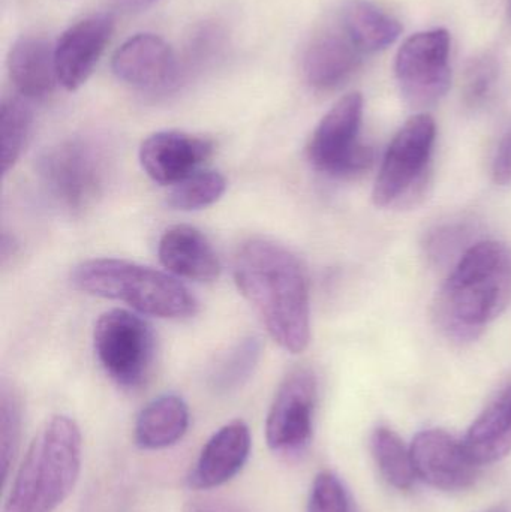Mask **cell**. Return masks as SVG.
Returning a JSON list of instances; mask_svg holds the SVG:
<instances>
[{"instance_id": "277c9868", "label": "cell", "mask_w": 511, "mask_h": 512, "mask_svg": "<svg viewBox=\"0 0 511 512\" xmlns=\"http://www.w3.org/2000/svg\"><path fill=\"white\" fill-rule=\"evenodd\" d=\"M71 280L81 292L122 301L156 318H191L198 310L194 295L170 274L123 259L81 262L72 271Z\"/></svg>"}, {"instance_id": "9a60e30c", "label": "cell", "mask_w": 511, "mask_h": 512, "mask_svg": "<svg viewBox=\"0 0 511 512\" xmlns=\"http://www.w3.org/2000/svg\"><path fill=\"white\" fill-rule=\"evenodd\" d=\"M251 448V430L245 421L225 424L206 442L186 477L189 489L212 490L224 486L245 468Z\"/></svg>"}, {"instance_id": "d4e9b609", "label": "cell", "mask_w": 511, "mask_h": 512, "mask_svg": "<svg viewBox=\"0 0 511 512\" xmlns=\"http://www.w3.org/2000/svg\"><path fill=\"white\" fill-rule=\"evenodd\" d=\"M227 180L218 171L200 170L171 186L168 206L182 212L206 209L224 197Z\"/></svg>"}, {"instance_id": "f1b7e54d", "label": "cell", "mask_w": 511, "mask_h": 512, "mask_svg": "<svg viewBox=\"0 0 511 512\" xmlns=\"http://www.w3.org/2000/svg\"><path fill=\"white\" fill-rule=\"evenodd\" d=\"M225 32L218 24H204L197 32L191 36V42L188 45V54H186V68L192 66H201L213 60L218 56L219 51L224 47ZM183 66V72H185Z\"/></svg>"}, {"instance_id": "d6986e66", "label": "cell", "mask_w": 511, "mask_h": 512, "mask_svg": "<svg viewBox=\"0 0 511 512\" xmlns=\"http://www.w3.org/2000/svg\"><path fill=\"white\" fill-rule=\"evenodd\" d=\"M468 456L482 468L506 459L511 453V384L483 409L465 435Z\"/></svg>"}, {"instance_id": "ba28073f", "label": "cell", "mask_w": 511, "mask_h": 512, "mask_svg": "<svg viewBox=\"0 0 511 512\" xmlns=\"http://www.w3.org/2000/svg\"><path fill=\"white\" fill-rule=\"evenodd\" d=\"M363 98L350 93L339 99L318 123L309 140V162L315 170L333 177H354L374 164V150L360 143Z\"/></svg>"}, {"instance_id": "9c48e42d", "label": "cell", "mask_w": 511, "mask_h": 512, "mask_svg": "<svg viewBox=\"0 0 511 512\" xmlns=\"http://www.w3.org/2000/svg\"><path fill=\"white\" fill-rule=\"evenodd\" d=\"M395 72L408 104L423 108L440 102L452 84L449 32L434 29L410 36L399 48Z\"/></svg>"}, {"instance_id": "4dcf8cb0", "label": "cell", "mask_w": 511, "mask_h": 512, "mask_svg": "<svg viewBox=\"0 0 511 512\" xmlns=\"http://www.w3.org/2000/svg\"><path fill=\"white\" fill-rule=\"evenodd\" d=\"M492 177L500 186L511 183V128L501 138L492 161Z\"/></svg>"}, {"instance_id": "7a4b0ae2", "label": "cell", "mask_w": 511, "mask_h": 512, "mask_svg": "<svg viewBox=\"0 0 511 512\" xmlns=\"http://www.w3.org/2000/svg\"><path fill=\"white\" fill-rule=\"evenodd\" d=\"M511 303V251L483 240L459 256L437 304L438 322L459 342L474 340Z\"/></svg>"}, {"instance_id": "7402d4cb", "label": "cell", "mask_w": 511, "mask_h": 512, "mask_svg": "<svg viewBox=\"0 0 511 512\" xmlns=\"http://www.w3.org/2000/svg\"><path fill=\"white\" fill-rule=\"evenodd\" d=\"M372 454L384 480L398 490H410L416 483L410 448L389 427H378L371 439Z\"/></svg>"}, {"instance_id": "44dd1931", "label": "cell", "mask_w": 511, "mask_h": 512, "mask_svg": "<svg viewBox=\"0 0 511 512\" xmlns=\"http://www.w3.org/2000/svg\"><path fill=\"white\" fill-rule=\"evenodd\" d=\"M342 30L362 53L386 50L399 38L401 23L374 3L357 0L345 8Z\"/></svg>"}, {"instance_id": "cb8c5ba5", "label": "cell", "mask_w": 511, "mask_h": 512, "mask_svg": "<svg viewBox=\"0 0 511 512\" xmlns=\"http://www.w3.org/2000/svg\"><path fill=\"white\" fill-rule=\"evenodd\" d=\"M261 358V342L248 337L230 349L216 364L210 385L219 394H230L242 388L254 375Z\"/></svg>"}, {"instance_id": "4fadbf2b", "label": "cell", "mask_w": 511, "mask_h": 512, "mask_svg": "<svg viewBox=\"0 0 511 512\" xmlns=\"http://www.w3.org/2000/svg\"><path fill=\"white\" fill-rule=\"evenodd\" d=\"M114 32L110 14H93L65 30L54 45L57 78L69 92L80 89L95 71Z\"/></svg>"}, {"instance_id": "8fae6325", "label": "cell", "mask_w": 511, "mask_h": 512, "mask_svg": "<svg viewBox=\"0 0 511 512\" xmlns=\"http://www.w3.org/2000/svg\"><path fill=\"white\" fill-rule=\"evenodd\" d=\"M111 69L122 83L150 93L177 89L185 77L173 48L153 33H138L123 42L114 53Z\"/></svg>"}, {"instance_id": "7c38bea8", "label": "cell", "mask_w": 511, "mask_h": 512, "mask_svg": "<svg viewBox=\"0 0 511 512\" xmlns=\"http://www.w3.org/2000/svg\"><path fill=\"white\" fill-rule=\"evenodd\" d=\"M417 480L443 492H464L479 478L480 466L462 441L441 429L417 433L410 447Z\"/></svg>"}, {"instance_id": "603a6c76", "label": "cell", "mask_w": 511, "mask_h": 512, "mask_svg": "<svg viewBox=\"0 0 511 512\" xmlns=\"http://www.w3.org/2000/svg\"><path fill=\"white\" fill-rule=\"evenodd\" d=\"M33 111L29 99L11 96L0 107V137H2V171L8 173L23 153L32 129Z\"/></svg>"}, {"instance_id": "f546056e", "label": "cell", "mask_w": 511, "mask_h": 512, "mask_svg": "<svg viewBox=\"0 0 511 512\" xmlns=\"http://www.w3.org/2000/svg\"><path fill=\"white\" fill-rule=\"evenodd\" d=\"M468 230L462 224H447L431 231L426 240L428 254L435 261H443L461 249L462 243L467 239Z\"/></svg>"}, {"instance_id": "836d02e7", "label": "cell", "mask_w": 511, "mask_h": 512, "mask_svg": "<svg viewBox=\"0 0 511 512\" xmlns=\"http://www.w3.org/2000/svg\"><path fill=\"white\" fill-rule=\"evenodd\" d=\"M488 512H507L504 510V508H494V510L488 511Z\"/></svg>"}, {"instance_id": "e0dca14e", "label": "cell", "mask_w": 511, "mask_h": 512, "mask_svg": "<svg viewBox=\"0 0 511 512\" xmlns=\"http://www.w3.org/2000/svg\"><path fill=\"white\" fill-rule=\"evenodd\" d=\"M8 72L18 95L29 101L47 99L59 84L54 45L41 36H23L8 54Z\"/></svg>"}, {"instance_id": "8992f818", "label": "cell", "mask_w": 511, "mask_h": 512, "mask_svg": "<svg viewBox=\"0 0 511 512\" xmlns=\"http://www.w3.org/2000/svg\"><path fill=\"white\" fill-rule=\"evenodd\" d=\"M437 140V125L429 114L411 117L387 147L375 179L372 198L378 207L401 206L425 185Z\"/></svg>"}, {"instance_id": "d6a6232c", "label": "cell", "mask_w": 511, "mask_h": 512, "mask_svg": "<svg viewBox=\"0 0 511 512\" xmlns=\"http://www.w3.org/2000/svg\"><path fill=\"white\" fill-rule=\"evenodd\" d=\"M119 8L128 12H141L152 8L159 0H114Z\"/></svg>"}, {"instance_id": "52a82bcc", "label": "cell", "mask_w": 511, "mask_h": 512, "mask_svg": "<svg viewBox=\"0 0 511 512\" xmlns=\"http://www.w3.org/2000/svg\"><path fill=\"white\" fill-rule=\"evenodd\" d=\"M93 346L102 369L120 387L134 390L149 378L156 340L152 327L140 316L108 310L96 322Z\"/></svg>"}, {"instance_id": "5bb4252c", "label": "cell", "mask_w": 511, "mask_h": 512, "mask_svg": "<svg viewBox=\"0 0 511 512\" xmlns=\"http://www.w3.org/2000/svg\"><path fill=\"white\" fill-rule=\"evenodd\" d=\"M212 153V141L206 138L179 131H161L141 144L140 164L153 182L174 186L200 171Z\"/></svg>"}, {"instance_id": "2e32d148", "label": "cell", "mask_w": 511, "mask_h": 512, "mask_svg": "<svg viewBox=\"0 0 511 512\" xmlns=\"http://www.w3.org/2000/svg\"><path fill=\"white\" fill-rule=\"evenodd\" d=\"M159 261L174 276L195 282H212L221 274V261L212 243L197 228L176 225L162 234Z\"/></svg>"}, {"instance_id": "6da1fadb", "label": "cell", "mask_w": 511, "mask_h": 512, "mask_svg": "<svg viewBox=\"0 0 511 512\" xmlns=\"http://www.w3.org/2000/svg\"><path fill=\"white\" fill-rule=\"evenodd\" d=\"M233 273L270 337L291 354L305 351L311 342V306L300 259L281 243L251 239L237 249Z\"/></svg>"}, {"instance_id": "ffe728a7", "label": "cell", "mask_w": 511, "mask_h": 512, "mask_svg": "<svg viewBox=\"0 0 511 512\" xmlns=\"http://www.w3.org/2000/svg\"><path fill=\"white\" fill-rule=\"evenodd\" d=\"M189 409L176 394H165L144 406L135 421V444L146 451L165 450L188 432Z\"/></svg>"}, {"instance_id": "3957f363", "label": "cell", "mask_w": 511, "mask_h": 512, "mask_svg": "<svg viewBox=\"0 0 511 512\" xmlns=\"http://www.w3.org/2000/svg\"><path fill=\"white\" fill-rule=\"evenodd\" d=\"M83 439L72 418L56 415L36 433L6 495L2 512H54L74 492Z\"/></svg>"}, {"instance_id": "ac0fdd59", "label": "cell", "mask_w": 511, "mask_h": 512, "mask_svg": "<svg viewBox=\"0 0 511 512\" xmlns=\"http://www.w3.org/2000/svg\"><path fill=\"white\" fill-rule=\"evenodd\" d=\"M362 54L344 30L323 33L306 50L303 74L314 89H335L359 69Z\"/></svg>"}, {"instance_id": "30bf717a", "label": "cell", "mask_w": 511, "mask_h": 512, "mask_svg": "<svg viewBox=\"0 0 511 512\" xmlns=\"http://www.w3.org/2000/svg\"><path fill=\"white\" fill-rule=\"evenodd\" d=\"M318 384L314 372L299 367L285 376L266 420L267 445L279 456L303 453L314 435Z\"/></svg>"}, {"instance_id": "5b68a950", "label": "cell", "mask_w": 511, "mask_h": 512, "mask_svg": "<svg viewBox=\"0 0 511 512\" xmlns=\"http://www.w3.org/2000/svg\"><path fill=\"white\" fill-rule=\"evenodd\" d=\"M36 170L45 191L60 207L81 213L104 192L110 161L101 144L89 138H69L45 150Z\"/></svg>"}, {"instance_id": "1f68e13d", "label": "cell", "mask_w": 511, "mask_h": 512, "mask_svg": "<svg viewBox=\"0 0 511 512\" xmlns=\"http://www.w3.org/2000/svg\"><path fill=\"white\" fill-rule=\"evenodd\" d=\"M183 512H249L233 502L216 498H195L183 508Z\"/></svg>"}, {"instance_id": "4316f807", "label": "cell", "mask_w": 511, "mask_h": 512, "mask_svg": "<svg viewBox=\"0 0 511 512\" xmlns=\"http://www.w3.org/2000/svg\"><path fill=\"white\" fill-rule=\"evenodd\" d=\"M306 512H350V498L338 475L323 471L315 477Z\"/></svg>"}, {"instance_id": "83f0119b", "label": "cell", "mask_w": 511, "mask_h": 512, "mask_svg": "<svg viewBox=\"0 0 511 512\" xmlns=\"http://www.w3.org/2000/svg\"><path fill=\"white\" fill-rule=\"evenodd\" d=\"M498 80V63L494 57L483 56L473 60L467 69L464 84V101L468 107L485 104L494 92Z\"/></svg>"}, {"instance_id": "484cf974", "label": "cell", "mask_w": 511, "mask_h": 512, "mask_svg": "<svg viewBox=\"0 0 511 512\" xmlns=\"http://www.w3.org/2000/svg\"><path fill=\"white\" fill-rule=\"evenodd\" d=\"M23 433V405L20 396L11 387L2 385L0 391V465L2 480H8L11 465L20 450Z\"/></svg>"}]
</instances>
